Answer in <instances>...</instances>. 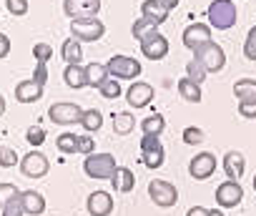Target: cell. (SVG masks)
Instances as JSON below:
<instances>
[{
    "label": "cell",
    "instance_id": "cell-1",
    "mask_svg": "<svg viewBox=\"0 0 256 216\" xmlns=\"http://www.w3.org/2000/svg\"><path fill=\"white\" fill-rule=\"evenodd\" d=\"M206 18L211 23V28L216 30H228L236 26V6L234 0H211L208 3V10H206Z\"/></svg>",
    "mask_w": 256,
    "mask_h": 216
},
{
    "label": "cell",
    "instance_id": "cell-2",
    "mask_svg": "<svg viewBox=\"0 0 256 216\" xmlns=\"http://www.w3.org/2000/svg\"><path fill=\"white\" fill-rule=\"evenodd\" d=\"M194 58H196L208 73H218V70L226 66V53H224V48H221L218 43H214V40H208L206 46H201V48L194 53Z\"/></svg>",
    "mask_w": 256,
    "mask_h": 216
},
{
    "label": "cell",
    "instance_id": "cell-3",
    "mask_svg": "<svg viewBox=\"0 0 256 216\" xmlns=\"http://www.w3.org/2000/svg\"><path fill=\"white\" fill-rule=\"evenodd\" d=\"M116 158L110 154H90L86 161H83V171L90 176V178H110L116 174Z\"/></svg>",
    "mask_w": 256,
    "mask_h": 216
},
{
    "label": "cell",
    "instance_id": "cell-4",
    "mask_svg": "<svg viewBox=\"0 0 256 216\" xmlns=\"http://www.w3.org/2000/svg\"><path fill=\"white\" fill-rule=\"evenodd\" d=\"M70 33L78 43H93L100 40L106 36V26L98 18H88V20H70Z\"/></svg>",
    "mask_w": 256,
    "mask_h": 216
},
{
    "label": "cell",
    "instance_id": "cell-5",
    "mask_svg": "<svg viewBox=\"0 0 256 216\" xmlns=\"http://www.w3.org/2000/svg\"><path fill=\"white\" fill-rule=\"evenodd\" d=\"M106 70L110 78H126V80H131V78H138L141 76V63L136 58H128V56H113L108 63H106Z\"/></svg>",
    "mask_w": 256,
    "mask_h": 216
},
{
    "label": "cell",
    "instance_id": "cell-6",
    "mask_svg": "<svg viewBox=\"0 0 256 216\" xmlns=\"http://www.w3.org/2000/svg\"><path fill=\"white\" fill-rule=\"evenodd\" d=\"M141 158L146 164V168H161L166 161V151L164 144L158 141V136H144L141 138Z\"/></svg>",
    "mask_w": 256,
    "mask_h": 216
},
{
    "label": "cell",
    "instance_id": "cell-7",
    "mask_svg": "<svg viewBox=\"0 0 256 216\" xmlns=\"http://www.w3.org/2000/svg\"><path fill=\"white\" fill-rule=\"evenodd\" d=\"M148 196H151V201H154L156 206H161V208L176 206V201H178L176 186L168 184V181H161V178H154V181L148 184Z\"/></svg>",
    "mask_w": 256,
    "mask_h": 216
},
{
    "label": "cell",
    "instance_id": "cell-8",
    "mask_svg": "<svg viewBox=\"0 0 256 216\" xmlns=\"http://www.w3.org/2000/svg\"><path fill=\"white\" fill-rule=\"evenodd\" d=\"M48 118L53 124H60V126H70V124H80L83 118V108L78 103H53L48 108Z\"/></svg>",
    "mask_w": 256,
    "mask_h": 216
},
{
    "label": "cell",
    "instance_id": "cell-9",
    "mask_svg": "<svg viewBox=\"0 0 256 216\" xmlns=\"http://www.w3.org/2000/svg\"><path fill=\"white\" fill-rule=\"evenodd\" d=\"M63 10L73 20H88L98 16L100 0H63Z\"/></svg>",
    "mask_w": 256,
    "mask_h": 216
},
{
    "label": "cell",
    "instance_id": "cell-10",
    "mask_svg": "<svg viewBox=\"0 0 256 216\" xmlns=\"http://www.w3.org/2000/svg\"><path fill=\"white\" fill-rule=\"evenodd\" d=\"M48 168H50V164H48V158L40 151H30V154H26L20 158V171L28 178H43L48 174Z\"/></svg>",
    "mask_w": 256,
    "mask_h": 216
},
{
    "label": "cell",
    "instance_id": "cell-11",
    "mask_svg": "<svg viewBox=\"0 0 256 216\" xmlns=\"http://www.w3.org/2000/svg\"><path fill=\"white\" fill-rule=\"evenodd\" d=\"M244 198V188L238 181H224L218 188H216V204L221 208H236Z\"/></svg>",
    "mask_w": 256,
    "mask_h": 216
},
{
    "label": "cell",
    "instance_id": "cell-12",
    "mask_svg": "<svg viewBox=\"0 0 256 216\" xmlns=\"http://www.w3.org/2000/svg\"><path fill=\"white\" fill-rule=\"evenodd\" d=\"M216 171V156L204 151V154H196L188 164V174L196 178V181H206L211 174Z\"/></svg>",
    "mask_w": 256,
    "mask_h": 216
},
{
    "label": "cell",
    "instance_id": "cell-13",
    "mask_svg": "<svg viewBox=\"0 0 256 216\" xmlns=\"http://www.w3.org/2000/svg\"><path fill=\"white\" fill-rule=\"evenodd\" d=\"M126 100H128V106H134V108H146L154 100V86L144 83V80H136L131 88L126 90Z\"/></svg>",
    "mask_w": 256,
    "mask_h": 216
},
{
    "label": "cell",
    "instance_id": "cell-14",
    "mask_svg": "<svg viewBox=\"0 0 256 216\" xmlns=\"http://www.w3.org/2000/svg\"><path fill=\"white\" fill-rule=\"evenodd\" d=\"M211 40V28L208 26H204V23H194V26H188L186 30H184V46L188 48V50H198L201 46H206Z\"/></svg>",
    "mask_w": 256,
    "mask_h": 216
},
{
    "label": "cell",
    "instance_id": "cell-15",
    "mask_svg": "<svg viewBox=\"0 0 256 216\" xmlns=\"http://www.w3.org/2000/svg\"><path fill=\"white\" fill-rule=\"evenodd\" d=\"M141 53L148 58V60H161L168 56V40L156 30L154 36H148L144 43H141Z\"/></svg>",
    "mask_w": 256,
    "mask_h": 216
},
{
    "label": "cell",
    "instance_id": "cell-16",
    "mask_svg": "<svg viewBox=\"0 0 256 216\" xmlns=\"http://www.w3.org/2000/svg\"><path fill=\"white\" fill-rule=\"evenodd\" d=\"M86 206H88V214L90 216H108L113 211V198H110L108 191H93L88 196Z\"/></svg>",
    "mask_w": 256,
    "mask_h": 216
},
{
    "label": "cell",
    "instance_id": "cell-17",
    "mask_svg": "<svg viewBox=\"0 0 256 216\" xmlns=\"http://www.w3.org/2000/svg\"><path fill=\"white\" fill-rule=\"evenodd\" d=\"M110 186H113V191H118V194H131V191L136 188V176H134V171L126 168V166H118L116 174L110 176Z\"/></svg>",
    "mask_w": 256,
    "mask_h": 216
},
{
    "label": "cell",
    "instance_id": "cell-18",
    "mask_svg": "<svg viewBox=\"0 0 256 216\" xmlns=\"http://www.w3.org/2000/svg\"><path fill=\"white\" fill-rule=\"evenodd\" d=\"M246 171V158L238 154V151H228L224 156V174L228 181H238Z\"/></svg>",
    "mask_w": 256,
    "mask_h": 216
},
{
    "label": "cell",
    "instance_id": "cell-19",
    "mask_svg": "<svg viewBox=\"0 0 256 216\" xmlns=\"http://www.w3.org/2000/svg\"><path fill=\"white\" fill-rule=\"evenodd\" d=\"M43 98V86H38L33 78L30 80H20L16 86V100L18 103H36Z\"/></svg>",
    "mask_w": 256,
    "mask_h": 216
},
{
    "label": "cell",
    "instance_id": "cell-20",
    "mask_svg": "<svg viewBox=\"0 0 256 216\" xmlns=\"http://www.w3.org/2000/svg\"><path fill=\"white\" fill-rule=\"evenodd\" d=\"M141 16H144L146 20H151V23L158 28L161 23H166L168 10L158 3V0H144V6H141Z\"/></svg>",
    "mask_w": 256,
    "mask_h": 216
},
{
    "label": "cell",
    "instance_id": "cell-21",
    "mask_svg": "<svg viewBox=\"0 0 256 216\" xmlns=\"http://www.w3.org/2000/svg\"><path fill=\"white\" fill-rule=\"evenodd\" d=\"M20 201H23V208H26V214H30V216H40L43 211H46V198H43V194H38V191H23L20 194Z\"/></svg>",
    "mask_w": 256,
    "mask_h": 216
},
{
    "label": "cell",
    "instance_id": "cell-22",
    "mask_svg": "<svg viewBox=\"0 0 256 216\" xmlns=\"http://www.w3.org/2000/svg\"><path fill=\"white\" fill-rule=\"evenodd\" d=\"M60 56H63V60H66L68 66H80V60H83V48H80V43H78L76 38H66V40H63V48H60Z\"/></svg>",
    "mask_w": 256,
    "mask_h": 216
},
{
    "label": "cell",
    "instance_id": "cell-23",
    "mask_svg": "<svg viewBox=\"0 0 256 216\" xmlns=\"http://www.w3.org/2000/svg\"><path fill=\"white\" fill-rule=\"evenodd\" d=\"M63 78H66V86L68 88H76V90L88 86V78H86V68L83 66H66Z\"/></svg>",
    "mask_w": 256,
    "mask_h": 216
},
{
    "label": "cell",
    "instance_id": "cell-24",
    "mask_svg": "<svg viewBox=\"0 0 256 216\" xmlns=\"http://www.w3.org/2000/svg\"><path fill=\"white\" fill-rule=\"evenodd\" d=\"M164 128H166V118H164L161 114H151L148 118L141 121V131H144V136H161Z\"/></svg>",
    "mask_w": 256,
    "mask_h": 216
},
{
    "label": "cell",
    "instance_id": "cell-25",
    "mask_svg": "<svg viewBox=\"0 0 256 216\" xmlns=\"http://www.w3.org/2000/svg\"><path fill=\"white\" fill-rule=\"evenodd\" d=\"M234 96L238 100H256V80L254 78H241L234 83Z\"/></svg>",
    "mask_w": 256,
    "mask_h": 216
},
{
    "label": "cell",
    "instance_id": "cell-26",
    "mask_svg": "<svg viewBox=\"0 0 256 216\" xmlns=\"http://www.w3.org/2000/svg\"><path fill=\"white\" fill-rule=\"evenodd\" d=\"M178 93H181V98H186L188 103H198L204 96H201V86L198 83H194L191 78H181L178 80Z\"/></svg>",
    "mask_w": 256,
    "mask_h": 216
},
{
    "label": "cell",
    "instance_id": "cell-27",
    "mask_svg": "<svg viewBox=\"0 0 256 216\" xmlns=\"http://www.w3.org/2000/svg\"><path fill=\"white\" fill-rule=\"evenodd\" d=\"M134 126H136V118L131 116V114H113V131L118 134V136H128L134 131Z\"/></svg>",
    "mask_w": 256,
    "mask_h": 216
},
{
    "label": "cell",
    "instance_id": "cell-28",
    "mask_svg": "<svg viewBox=\"0 0 256 216\" xmlns=\"http://www.w3.org/2000/svg\"><path fill=\"white\" fill-rule=\"evenodd\" d=\"M86 78H88V86L100 88V83L108 78V70H106V66H100V63H88V66H86Z\"/></svg>",
    "mask_w": 256,
    "mask_h": 216
},
{
    "label": "cell",
    "instance_id": "cell-29",
    "mask_svg": "<svg viewBox=\"0 0 256 216\" xmlns=\"http://www.w3.org/2000/svg\"><path fill=\"white\" fill-rule=\"evenodd\" d=\"M80 126L86 131H98L103 126V116L98 108H88V111H83V118H80Z\"/></svg>",
    "mask_w": 256,
    "mask_h": 216
},
{
    "label": "cell",
    "instance_id": "cell-30",
    "mask_svg": "<svg viewBox=\"0 0 256 216\" xmlns=\"http://www.w3.org/2000/svg\"><path fill=\"white\" fill-rule=\"evenodd\" d=\"M56 148L60 154H78V136L76 134H60L56 138Z\"/></svg>",
    "mask_w": 256,
    "mask_h": 216
},
{
    "label": "cell",
    "instance_id": "cell-31",
    "mask_svg": "<svg viewBox=\"0 0 256 216\" xmlns=\"http://www.w3.org/2000/svg\"><path fill=\"white\" fill-rule=\"evenodd\" d=\"M156 33V26L151 23V20H146V18H138L136 23H134V38L138 40V43H144L148 36H154Z\"/></svg>",
    "mask_w": 256,
    "mask_h": 216
},
{
    "label": "cell",
    "instance_id": "cell-32",
    "mask_svg": "<svg viewBox=\"0 0 256 216\" xmlns=\"http://www.w3.org/2000/svg\"><path fill=\"white\" fill-rule=\"evenodd\" d=\"M186 73H188L186 78H191V80H194V83H198V86H201V83L206 80V76H208V70H206V68H204V66L196 60V58H191V60H188Z\"/></svg>",
    "mask_w": 256,
    "mask_h": 216
},
{
    "label": "cell",
    "instance_id": "cell-33",
    "mask_svg": "<svg viewBox=\"0 0 256 216\" xmlns=\"http://www.w3.org/2000/svg\"><path fill=\"white\" fill-rule=\"evenodd\" d=\"M98 90H100V96H103V98H108V100H110V98H118V96H120V83H118L116 78H110V76H108V78L100 83V88H98Z\"/></svg>",
    "mask_w": 256,
    "mask_h": 216
},
{
    "label": "cell",
    "instance_id": "cell-34",
    "mask_svg": "<svg viewBox=\"0 0 256 216\" xmlns=\"http://www.w3.org/2000/svg\"><path fill=\"white\" fill-rule=\"evenodd\" d=\"M20 194H23V191H20L16 184H8V181H6V184H0V208H3L10 198L20 196Z\"/></svg>",
    "mask_w": 256,
    "mask_h": 216
},
{
    "label": "cell",
    "instance_id": "cell-35",
    "mask_svg": "<svg viewBox=\"0 0 256 216\" xmlns=\"http://www.w3.org/2000/svg\"><path fill=\"white\" fill-rule=\"evenodd\" d=\"M18 164V154L10 146H0V166L3 168H13Z\"/></svg>",
    "mask_w": 256,
    "mask_h": 216
},
{
    "label": "cell",
    "instance_id": "cell-36",
    "mask_svg": "<svg viewBox=\"0 0 256 216\" xmlns=\"http://www.w3.org/2000/svg\"><path fill=\"white\" fill-rule=\"evenodd\" d=\"M33 56H36V63H48L53 58V48L48 43H36L33 46Z\"/></svg>",
    "mask_w": 256,
    "mask_h": 216
},
{
    "label": "cell",
    "instance_id": "cell-37",
    "mask_svg": "<svg viewBox=\"0 0 256 216\" xmlns=\"http://www.w3.org/2000/svg\"><path fill=\"white\" fill-rule=\"evenodd\" d=\"M26 141H28L30 146H40V144L46 141V128H43V126H30V128L26 131Z\"/></svg>",
    "mask_w": 256,
    "mask_h": 216
},
{
    "label": "cell",
    "instance_id": "cell-38",
    "mask_svg": "<svg viewBox=\"0 0 256 216\" xmlns=\"http://www.w3.org/2000/svg\"><path fill=\"white\" fill-rule=\"evenodd\" d=\"M244 56H246L248 60H256V26L248 30V36H246V40H244Z\"/></svg>",
    "mask_w": 256,
    "mask_h": 216
},
{
    "label": "cell",
    "instance_id": "cell-39",
    "mask_svg": "<svg viewBox=\"0 0 256 216\" xmlns=\"http://www.w3.org/2000/svg\"><path fill=\"white\" fill-rule=\"evenodd\" d=\"M23 214H26V208H23V201H20V196L10 198V201L3 206V216H23Z\"/></svg>",
    "mask_w": 256,
    "mask_h": 216
},
{
    "label": "cell",
    "instance_id": "cell-40",
    "mask_svg": "<svg viewBox=\"0 0 256 216\" xmlns=\"http://www.w3.org/2000/svg\"><path fill=\"white\" fill-rule=\"evenodd\" d=\"M6 8H8L10 16L20 18V16L28 13V0H6Z\"/></svg>",
    "mask_w": 256,
    "mask_h": 216
},
{
    "label": "cell",
    "instance_id": "cell-41",
    "mask_svg": "<svg viewBox=\"0 0 256 216\" xmlns=\"http://www.w3.org/2000/svg\"><path fill=\"white\" fill-rule=\"evenodd\" d=\"M184 141H186L188 146H196V144L204 141V131L196 128V126H188V128H184Z\"/></svg>",
    "mask_w": 256,
    "mask_h": 216
},
{
    "label": "cell",
    "instance_id": "cell-42",
    "mask_svg": "<svg viewBox=\"0 0 256 216\" xmlns=\"http://www.w3.org/2000/svg\"><path fill=\"white\" fill-rule=\"evenodd\" d=\"M241 118H256V100H238Z\"/></svg>",
    "mask_w": 256,
    "mask_h": 216
},
{
    "label": "cell",
    "instance_id": "cell-43",
    "mask_svg": "<svg viewBox=\"0 0 256 216\" xmlns=\"http://www.w3.org/2000/svg\"><path fill=\"white\" fill-rule=\"evenodd\" d=\"M93 148H96V141H93L90 136H78V154L90 156V154H93Z\"/></svg>",
    "mask_w": 256,
    "mask_h": 216
},
{
    "label": "cell",
    "instance_id": "cell-44",
    "mask_svg": "<svg viewBox=\"0 0 256 216\" xmlns=\"http://www.w3.org/2000/svg\"><path fill=\"white\" fill-rule=\"evenodd\" d=\"M33 80H36L38 86H46V80H48V63H36Z\"/></svg>",
    "mask_w": 256,
    "mask_h": 216
},
{
    "label": "cell",
    "instance_id": "cell-45",
    "mask_svg": "<svg viewBox=\"0 0 256 216\" xmlns=\"http://www.w3.org/2000/svg\"><path fill=\"white\" fill-rule=\"evenodd\" d=\"M10 53V38L6 33H0V58H6Z\"/></svg>",
    "mask_w": 256,
    "mask_h": 216
},
{
    "label": "cell",
    "instance_id": "cell-46",
    "mask_svg": "<svg viewBox=\"0 0 256 216\" xmlns=\"http://www.w3.org/2000/svg\"><path fill=\"white\" fill-rule=\"evenodd\" d=\"M186 216H208V208H204V206H191V208L186 211Z\"/></svg>",
    "mask_w": 256,
    "mask_h": 216
},
{
    "label": "cell",
    "instance_id": "cell-47",
    "mask_svg": "<svg viewBox=\"0 0 256 216\" xmlns=\"http://www.w3.org/2000/svg\"><path fill=\"white\" fill-rule=\"evenodd\" d=\"M158 3H161L166 10H174V8H178V3H181V0H158Z\"/></svg>",
    "mask_w": 256,
    "mask_h": 216
},
{
    "label": "cell",
    "instance_id": "cell-48",
    "mask_svg": "<svg viewBox=\"0 0 256 216\" xmlns=\"http://www.w3.org/2000/svg\"><path fill=\"white\" fill-rule=\"evenodd\" d=\"M3 114H6V98L0 96V116H3Z\"/></svg>",
    "mask_w": 256,
    "mask_h": 216
},
{
    "label": "cell",
    "instance_id": "cell-49",
    "mask_svg": "<svg viewBox=\"0 0 256 216\" xmlns=\"http://www.w3.org/2000/svg\"><path fill=\"white\" fill-rule=\"evenodd\" d=\"M208 216H224V214H221L218 208H208Z\"/></svg>",
    "mask_w": 256,
    "mask_h": 216
},
{
    "label": "cell",
    "instance_id": "cell-50",
    "mask_svg": "<svg viewBox=\"0 0 256 216\" xmlns=\"http://www.w3.org/2000/svg\"><path fill=\"white\" fill-rule=\"evenodd\" d=\"M254 191H256V176H254Z\"/></svg>",
    "mask_w": 256,
    "mask_h": 216
}]
</instances>
